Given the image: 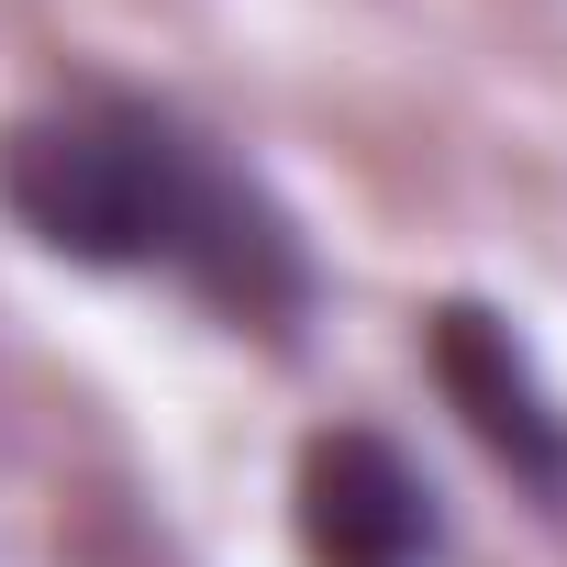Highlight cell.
Segmentation results:
<instances>
[{"mask_svg":"<svg viewBox=\"0 0 567 567\" xmlns=\"http://www.w3.org/2000/svg\"><path fill=\"white\" fill-rule=\"evenodd\" d=\"M290 523L312 567H434L445 556V501L379 423H334L301 445Z\"/></svg>","mask_w":567,"mask_h":567,"instance_id":"3957f363","label":"cell"},{"mask_svg":"<svg viewBox=\"0 0 567 567\" xmlns=\"http://www.w3.org/2000/svg\"><path fill=\"white\" fill-rule=\"evenodd\" d=\"M423 357H434V390L456 401V423L478 434V456H489L534 512H567V412H556L534 346H523L489 301H434Z\"/></svg>","mask_w":567,"mask_h":567,"instance_id":"7a4b0ae2","label":"cell"},{"mask_svg":"<svg viewBox=\"0 0 567 567\" xmlns=\"http://www.w3.org/2000/svg\"><path fill=\"white\" fill-rule=\"evenodd\" d=\"M12 223L79 267L178 278L245 334H290L312 312V245L189 112L145 90H68L0 134Z\"/></svg>","mask_w":567,"mask_h":567,"instance_id":"6da1fadb","label":"cell"}]
</instances>
